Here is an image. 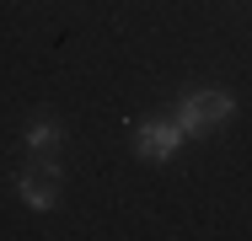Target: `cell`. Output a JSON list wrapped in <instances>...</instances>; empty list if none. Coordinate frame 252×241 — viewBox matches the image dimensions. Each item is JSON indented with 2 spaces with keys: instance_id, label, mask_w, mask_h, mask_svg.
<instances>
[{
  "instance_id": "obj_1",
  "label": "cell",
  "mask_w": 252,
  "mask_h": 241,
  "mask_svg": "<svg viewBox=\"0 0 252 241\" xmlns=\"http://www.w3.org/2000/svg\"><path fill=\"white\" fill-rule=\"evenodd\" d=\"M231 113H236V96L225 91V86H193V91L177 96V107H172L183 140H204V134H215L220 123H231Z\"/></svg>"
},
{
  "instance_id": "obj_2",
  "label": "cell",
  "mask_w": 252,
  "mask_h": 241,
  "mask_svg": "<svg viewBox=\"0 0 252 241\" xmlns=\"http://www.w3.org/2000/svg\"><path fill=\"white\" fill-rule=\"evenodd\" d=\"M129 150L140 155V161H172L177 150H183V129H177V118H140L134 129H129Z\"/></svg>"
},
{
  "instance_id": "obj_3",
  "label": "cell",
  "mask_w": 252,
  "mask_h": 241,
  "mask_svg": "<svg viewBox=\"0 0 252 241\" xmlns=\"http://www.w3.org/2000/svg\"><path fill=\"white\" fill-rule=\"evenodd\" d=\"M16 198L32 209V214H49L59 209V166L54 161H32L16 172Z\"/></svg>"
},
{
  "instance_id": "obj_4",
  "label": "cell",
  "mask_w": 252,
  "mask_h": 241,
  "mask_svg": "<svg viewBox=\"0 0 252 241\" xmlns=\"http://www.w3.org/2000/svg\"><path fill=\"white\" fill-rule=\"evenodd\" d=\"M59 145H64V129H59L54 118H32V123L22 129V150H27L32 161H54Z\"/></svg>"
}]
</instances>
